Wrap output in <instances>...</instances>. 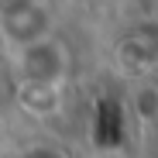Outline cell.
Here are the masks:
<instances>
[{"label": "cell", "instance_id": "cell-1", "mask_svg": "<svg viewBox=\"0 0 158 158\" xmlns=\"http://www.w3.org/2000/svg\"><path fill=\"white\" fill-rule=\"evenodd\" d=\"M65 65H69V55L65 48L55 41V38H38L31 45L21 48L17 55V72L28 86H41V89H52L65 76Z\"/></svg>", "mask_w": 158, "mask_h": 158}, {"label": "cell", "instance_id": "cell-2", "mask_svg": "<svg viewBox=\"0 0 158 158\" xmlns=\"http://www.w3.org/2000/svg\"><path fill=\"white\" fill-rule=\"evenodd\" d=\"M0 35L10 45L24 48L38 38H48V14L38 0H21V4L7 7L0 14Z\"/></svg>", "mask_w": 158, "mask_h": 158}]
</instances>
